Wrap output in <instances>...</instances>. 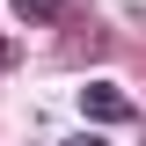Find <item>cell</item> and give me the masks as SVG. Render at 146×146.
<instances>
[{
    "mask_svg": "<svg viewBox=\"0 0 146 146\" xmlns=\"http://www.w3.org/2000/svg\"><path fill=\"white\" fill-rule=\"evenodd\" d=\"M66 146H102V139H95V131H80V139H66Z\"/></svg>",
    "mask_w": 146,
    "mask_h": 146,
    "instance_id": "3957f363",
    "label": "cell"
},
{
    "mask_svg": "<svg viewBox=\"0 0 146 146\" xmlns=\"http://www.w3.org/2000/svg\"><path fill=\"white\" fill-rule=\"evenodd\" d=\"M0 66H7V44H0Z\"/></svg>",
    "mask_w": 146,
    "mask_h": 146,
    "instance_id": "277c9868",
    "label": "cell"
},
{
    "mask_svg": "<svg viewBox=\"0 0 146 146\" xmlns=\"http://www.w3.org/2000/svg\"><path fill=\"white\" fill-rule=\"evenodd\" d=\"M80 110H88L95 124H124L131 117V95L117 88V80H88V88H80Z\"/></svg>",
    "mask_w": 146,
    "mask_h": 146,
    "instance_id": "6da1fadb",
    "label": "cell"
},
{
    "mask_svg": "<svg viewBox=\"0 0 146 146\" xmlns=\"http://www.w3.org/2000/svg\"><path fill=\"white\" fill-rule=\"evenodd\" d=\"M15 15H22V22H51V15H58V0H15Z\"/></svg>",
    "mask_w": 146,
    "mask_h": 146,
    "instance_id": "7a4b0ae2",
    "label": "cell"
}]
</instances>
